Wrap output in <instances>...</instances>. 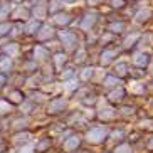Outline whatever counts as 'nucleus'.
Instances as JSON below:
<instances>
[{
	"mask_svg": "<svg viewBox=\"0 0 153 153\" xmlns=\"http://www.w3.org/2000/svg\"><path fill=\"white\" fill-rule=\"evenodd\" d=\"M84 56H86V51H84V49L77 51V54H76V62H82V61H84Z\"/></svg>",
	"mask_w": 153,
	"mask_h": 153,
	"instance_id": "obj_29",
	"label": "nucleus"
},
{
	"mask_svg": "<svg viewBox=\"0 0 153 153\" xmlns=\"http://www.w3.org/2000/svg\"><path fill=\"white\" fill-rule=\"evenodd\" d=\"M15 2H20V0H15Z\"/></svg>",
	"mask_w": 153,
	"mask_h": 153,
	"instance_id": "obj_48",
	"label": "nucleus"
},
{
	"mask_svg": "<svg viewBox=\"0 0 153 153\" xmlns=\"http://www.w3.org/2000/svg\"><path fill=\"white\" fill-rule=\"evenodd\" d=\"M0 68L4 69V71H7V69L10 68V59L9 57H4L2 61H0Z\"/></svg>",
	"mask_w": 153,
	"mask_h": 153,
	"instance_id": "obj_28",
	"label": "nucleus"
},
{
	"mask_svg": "<svg viewBox=\"0 0 153 153\" xmlns=\"http://www.w3.org/2000/svg\"><path fill=\"white\" fill-rule=\"evenodd\" d=\"M94 22H96V15L94 14L84 15V19H82V22H81V29L82 30H89V29L94 25Z\"/></svg>",
	"mask_w": 153,
	"mask_h": 153,
	"instance_id": "obj_5",
	"label": "nucleus"
},
{
	"mask_svg": "<svg viewBox=\"0 0 153 153\" xmlns=\"http://www.w3.org/2000/svg\"><path fill=\"white\" fill-rule=\"evenodd\" d=\"M114 153H131V146L130 145H120V146H116V150H114Z\"/></svg>",
	"mask_w": 153,
	"mask_h": 153,
	"instance_id": "obj_19",
	"label": "nucleus"
},
{
	"mask_svg": "<svg viewBox=\"0 0 153 153\" xmlns=\"http://www.w3.org/2000/svg\"><path fill=\"white\" fill-rule=\"evenodd\" d=\"M93 72H94V69H93V68H86V69H82V72H81V79H82V81H88L89 77H93Z\"/></svg>",
	"mask_w": 153,
	"mask_h": 153,
	"instance_id": "obj_17",
	"label": "nucleus"
},
{
	"mask_svg": "<svg viewBox=\"0 0 153 153\" xmlns=\"http://www.w3.org/2000/svg\"><path fill=\"white\" fill-rule=\"evenodd\" d=\"M39 29V22H36V20H32V22L27 24V27H25V30L29 32V34H34V32Z\"/></svg>",
	"mask_w": 153,
	"mask_h": 153,
	"instance_id": "obj_21",
	"label": "nucleus"
},
{
	"mask_svg": "<svg viewBox=\"0 0 153 153\" xmlns=\"http://www.w3.org/2000/svg\"><path fill=\"white\" fill-rule=\"evenodd\" d=\"M114 71H116V74L120 77H123V76H126V74H128V66H126L125 62H120V64H116Z\"/></svg>",
	"mask_w": 153,
	"mask_h": 153,
	"instance_id": "obj_11",
	"label": "nucleus"
},
{
	"mask_svg": "<svg viewBox=\"0 0 153 153\" xmlns=\"http://www.w3.org/2000/svg\"><path fill=\"white\" fill-rule=\"evenodd\" d=\"M123 96H125V91L121 89V88H118V89H114V91H111V93H109V101H111V103H118V101H121L123 99Z\"/></svg>",
	"mask_w": 153,
	"mask_h": 153,
	"instance_id": "obj_10",
	"label": "nucleus"
},
{
	"mask_svg": "<svg viewBox=\"0 0 153 153\" xmlns=\"http://www.w3.org/2000/svg\"><path fill=\"white\" fill-rule=\"evenodd\" d=\"M5 52H9L10 56H15V54H17V45H15V44L7 45V47H5Z\"/></svg>",
	"mask_w": 153,
	"mask_h": 153,
	"instance_id": "obj_27",
	"label": "nucleus"
},
{
	"mask_svg": "<svg viewBox=\"0 0 153 153\" xmlns=\"http://www.w3.org/2000/svg\"><path fill=\"white\" fill-rule=\"evenodd\" d=\"M54 61H56V66H57V68H61V66L66 62V56H64V54H56Z\"/></svg>",
	"mask_w": 153,
	"mask_h": 153,
	"instance_id": "obj_23",
	"label": "nucleus"
},
{
	"mask_svg": "<svg viewBox=\"0 0 153 153\" xmlns=\"http://www.w3.org/2000/svg\"><path fill=\"white\" fill-rule=\"evenodd\" d=\"M56 22L61 24V25H66V24L71 22V15H68V14H57V15H56Z\"/></svg>",
	"mask_w": 153,
	"mask_h": 153,
	"instance_id": "obj_12",
	"label": "nucleus"
},
{
	"mask_svg": "<svg viewBox=\"0 0 153 153\" xmlns=\"http://www.w3.org/2000/svg\"><path fill=\"white\" fill-rule=\"evenodd\" d=\"M59 9V0H52V5H51V12H56Z\"/></svg>",
	"mask_w": 153,
	"mask_h": 153,
	"instance_id": "obj_38",
	"label": "nucleus"
},
{
	"mask_svg": "<svg viewBox=\"0 0 153 153\" xmlns=\"http://www.w3.org/2000/svg\"><path fill=\"white\" fill-rule=\"evenodd\" d=\"M130 91H133V93H145V86L141 82H133L130 86Z\"/></svg>",
	"mask_w": 153,
	"mask_h": 153,
	"instance_id": "obj_18",
	"label": "nucleus"
},
{
	"mask_svg": "<svg viewBox=\"0 0 153 153\" xmlns=\"http://www.w3.org/2000/svg\"><path fill=\"white\" fill-rule=\"evenodd\" d=\"M47 146H49V141L45 140V141H42V143L39 145V146H37V150H41V152H42V150H45V148H47Z\"/></svg>",
	"mask_w": 153,
	"mask_h": 153,
	"instance_id": "obj_39",
	"label": "nucleus"
},
{
	"mask_svg": "<svg viewBox=\"0 0 153 153\" xmlns=\"http://www.w3.org/2000/svg\"><path fill=\"white\" fill-rule=\"evenodd\" d=\"M62 2H66V4H71V2H74V0H62Z\"/></svg>",
	"mask_w": 153,
	"mask_h": 153,
	"instance_id": "obj_46",
	"label": "nucleus"
},
{
	"mask_svg": "<svg viewBox=\"0 0 153 153\" xmlns=\"http://www.w3.org/2000/svg\"><path fill=\"white\" fill-rule=\"evenodd\" d=\"M138 39H140V34H131L130 37H126L125 39V44L123 45L128 49V47H131V45H135V41H138Z\"/></svg>",
	"mask_w": 153,
	"mask_h": 153,
	"instance_id": "obj_14",
	"label": "nucleus"
},
{
	"mask_svg": "<svg viewBox=\"0 0 153 153\" xmlns=\"http://www.w3.org/2000/svg\"><path fill=\"white\" fill-rule=\"evenodd\" d=\"M42 32H39V39H47V37H51L52 34H54V30H52V27H42L41 29Z\"/></svg>",
	"mask_w": 153,
	"mask_h": 153,
	"instance_id": "obj_15",
	"label": "nucleus"
},
{
	"mask_svg": "<svg viewBox=\"0 0 153 153\" xmlns=\"http://www.w3.org/2000/svg\"><path fill=\"white\" fill-rule=\"evenodd\" d=\"M98 116L101 118V120H104V121H108V120H113V118H114V109H113L111 106H106V104H103V106L99 108Z\"/></svg>",
	"mask_w": 153,
	"mask_h": 153,
	"instance_id": "obj_4",
	"label": "nucleus"
},
{
	"mask_svg": "<svg viewBox=\"0 0 153 153\" xmlns=\"http://www.w3.org/2000/svg\"><path fill=\"white\" fill-rule=\"evenodd\" d=\"M4 81H5V77H4V76H0V86L4 84Z\"/></svg>",
	"mask_w": 153,
	"mask_h": 153,
	"instance_id": "obj_45",
	"label": "nucleus"
},
{
	"mask_svg": "<svg viewBox=\"0 0 153 153\" xmlns=\"http://www.w3.org/2000/svg\"><path fill=\"white\" fill-rule=\"evenodd\" d=\"M22 108L25 109V113H29V111H30V108H32V106H30L29 103H24V104H22Z\"/></svg>",
	"mask_w": 153,
	"mask_h": 153,
	"instance_id": "obj_41",
	"label": "nucleus"
},
{
	"mask_svg": "<svg viewBox=\"0 0 153 153\" xmlns=\"http://www.w3.org/2000/svg\"><path fill=\"white\" fill-rule=\"evenodd\" d=\"M148 146H150V148L153 150V136H152V140H150V143H148Z\"/></svg>",
	"mask_w": 153,
	"mask_h": 153,
	"instance_id": "obj_44",
	"label": "nucleus"
},
{
	"mask_svg": "<svg viewBox=\"0 0 153 153\" xmlns=\"http://www.w3.org/2000/svg\"><path fill=\"white\" fill-rule=\"evenodd\" d=\"M32 150H34L32 146H24V148L20 150V153H32Z\"/></svg>",
	"mask_w": 153,
	"mask_h": 153,
	"instance_id": "obj_40",
	"label": "nucleus"
},
{
	"mask_svg": "<svg viewBox=\"0 0 153 153\" xmlns=\"http://www.w3.org/2000/svg\"><path fill=\"white\" fill-rule=\"evenodd\" d=\"M76 88H77V81H76V79H69V81L64 84V89H66V91H74Z\"/></svg>",
	"mask_w": 153,
	"mask_h": 153,
	"instance_id": "obj_20",
	"label": "nucleus"
},
{
	"mask_svg": "<svg viewBox=\"0 0 153 153\" xmlns=\"http://www.w3.org/2000/svg\"><path fill=\"white\" fill-rule=\"evenodd\" d=\"M79 146V136H71V138L64 143V150L66 152H72V150H76Z\"/></svg>",
	"mask_w": 153,
	"mask_h": 153,
	"instance_id": "obj_9",
	"label": "nucleus"
},
{
	"mask_svg": "<svg viewBox=\"0 0 153 153\" xmlns=\"http://www.w3.org/2000/svg\"><path fill=\"white\" fill-rule=\"evenodd\" d=\"M108 136V130L104 128V126H96V128H91L88 133H86V140L89 141V143H103V140Z\"/></svg>",
	"mask_w": 153,
	"mask_h": 153,
	"instance_id": "obj_1",
	"label": "nucleus"
},
{
	"mask_svg": "<svg viewBox=\"0 0 153 153\" xmlns=\"http://www.w3.org/2000/svg\"><path fill=\"white\" fill-rule=\"evenodd\" d=\"M140 126L145 128V130H153V120H143L140 123Z\"/></svg>",
	"mask_w": 153,
	"mask_h": 153,
	"instance_id": "obj_25",
	"label": "nucleus"
},
{
	"mask_svg": "<svg viewBox=\"0 0 153 153\" xmlns=\"http://www.w3.org/2000/svg\"><path fill=\"white\" fill-rule=\"evenodd\" d=\"M59 37H61L62 44L66 45V49H72L74 44H76V36L71 34V32H68V30H61L59 32Z\"/></svg>",
	"mask_w": 153,
	"mask_h": 153,
	"instance_id": "obj_2",
	"label": "nucleus"
},
{
	"mask_svg": "<svg viewBox=\"0 0 153 153\" xmlns=\"http://www.w3.org/2000/svg\"><path fill=\"white\" fill-rule=\"evenodd\" d=\"M152 74H153V62H152Z\"/></svg>",
	"mask_w": 153,
	"mask_h": 153,
	"instance_id": "obj_47",
	"label": "nucleus"
},
{
	"mask_svg": "<svg viewBox=\"0 0 153 153\" xmlns=\"http://www.w3.org/2000/svg\"><path fill=\"white\" fill-rule=\"evenodd\" d=\"M150 17H152V10H150V9H141V10H138V12H136L135 20L141 24V22H146Z\"/></svg>",
	"mask_w": 153,
	"mask_h": 153,
	"instance_id": "obj_6",
	"label": "nucleus"
},
{
	"mask_svg": "<svg viewBox=\"0 0 153 153\" xmlns=\"http://www.w3.org/2000/svg\"><path fill=\"white\" fill-rule=\"evenodd\" d=\"M27 138H29L27 133H22V135H17V136H15V141H20V140H22V141H25Z\"/></svg>",
	"mask_w": 153,
	"mask_h": 153,
	"instance_id": "obj_37",
	"label": "nucleus"
},
{
	"mask_svg": "<svg viewBox=\"0 0 153 153\" xmlns=\"http://www.w3.org/2000/svg\"><path fill=\"white\" fill-rule=\"evenodd\" d=\"M64 106H66V101H64L62 98L61 99H56V101H52V103L49 104V113H57V111H62Z\"/></svg>",
	"mask_w": 153,
	"mask_h": 153,
	"instance_id": "obj_8",
	"label": "nucleus"
},
{
	"mask_svg": "<svg viewBox=\"0 0 153 153\" xmlns=\"http://www.w3.org/2000/svg\"><path fill=\"white\" fill-rule=\"evenodd\" d=\"M14 126L15 128H25V126H27V121H25V120H17V121L14 123Z\"/></svg>",
	"mask_w": 153,
	"mask_h": 153,
	"instance_id": "obj_31",
	"label": "nucleus"
},
{
	"mask_svg": "<svg viewBox=\"0 0 153 153\" xmlns=\"http://www.w3.org/2000/svg\"><path fill=\"white\" fill-rule=\"evenodd\" d=\"M113 57H116V51L113 49H108V51H103V54H101V64L106 66L113 61Z\"/></svg>",
	"mask_w": 153,
	"mask_h": 153,
	"instance_id": "obj_7",
	"label": "nucleus"
},
{
	"mask_svg": "<svg viewBox=\"0 0 153 153\" xmlns=\"http://www.w3.org/2000/svg\"><path fill=\"white\" fill-rule=\"evenodd\" d=\"M7 14H9V7L5 5L4 9L0 10V20H2V19H5V17H7Z\"/></svg>",
	"mask_w": 153,
	"mask_h": 153,
	"instance_id": "obj_35",
	"label": "nucleus"
},
{
	"mask_svg": "<svg viewBox=\"0 0 153 153\" xmlns=\"http://www.w3.org/2000/svg\"><path fill=\"white\" fill-rule=\"evenodd\" d=\"M34 56H36L37 59H45L47 57V51H45L44 47H36V49H34Z\"/></svg>",
	"mask_w": 153,
	"mask_h": 153,
	"instance_id": "obj_16",
	"label": "nucleus"
},
{
	"mask_svg": "<svg viewBox=\"0 0 153 153\" xmlns=\"http://www.w3.org/2000/svg\"><path fill=\"white\" fill-rule=\"evenodd\" d=\"M9 29H10V25H9V24H0V36H4V34H7V32H9Z\"/></svg>",
	"mask_w": 153,
	"mask_h": 153,
	"instance_id": "obj_30",
	"label": "nucleus"
},
{
	"mask_svg": "<svg viewBox=\"0 0 153 153\" xmlns=\"http://www.w3.org/2000/svg\"><path fill=\"white\" fill-rule=\"evenodd\" d=\"M5 111H10V106L7 103H4V101H0V114L5 113Z\"/></svg>",
	"mask_w": 153,
	"mask_h": 153,
	"instance_id": "obj_32",
	"label": "nucleus"
},
{
	"mask_svg": "<svg viewBox=\"0 0 153 153\" xmlns=\"http://www.w3.org/2000/svg\"><path fill=\"white\" fill-rule=\"evenodd\" d=\"M109 30H111V32H121V30H123V24H121V22L111 24V25H109Z\"/></svg>",
	"mask_w": 153,
	"mask_h": 153,
	"instance_id": "obj_26",
	"label": "nucleus"
},
{
	"mask_svg": "<svg viewBox=\"0 0 153 153\" xmlns=\"http://www.w3.org/2000/svg\"><path fill=\"white\" fill-rule=\"evenodd\" d=\"M98 2H101V0H88V4H91V5H94V4H98Z\"/></svg>",
	"mask_w": 153,
	"mask_h": 153,
	"instance_id": "obj_43",
	"label": "nucleus"
},
{
	"mask_svg": "<svg viewBox=\"0 0 153 153\" xmlns=\"http://www.w3.org/2000/svg\"><path fill=\"white\" fill-rule=\"evenodd\" d=\"M10 98L14 99V101H22V94H20V93H17V91H15V93H12V94H10Z\"/></svg>",
	"mask_w": 153,
	"mask_h": 153,
	"instance_id": "obj_34",
	"label": "nucleus"
},
{
	"mask_svg": "<svg viewBox=\"0 0 153 153\" xmlns=\"http://www.w3.org/2000/svg\"><path fill=\"white\" fill-rule=\"evenodd\" d=\"M133 62H135V66H138V68H145V66L150 64V57H148V54H145V52H136V54L133 56Z\"/></svg>",
	"mask_w": 153,
	"mask_h": 153,
	"instance_id": "obj_3",
	"label": "nucleus"
},
{
	"mask_svg": "<svg viewBox=\"0 0 153 153\" xmlns=\"http://www.w3.org/2000/svg\"><path fill=\"white\" fill-rule=\"evenodd\" d=\"M34 15H36L37 19H44L45 9H44V7H41V5H39V7H36V9H34Z\"/></svg>",
	"mask_w": 153,
	"mask_h": 153,
	"instance_id": "obj_22",
	"label": "nucleus"
},
{
	"mask_svg": "<svg viewBox=\"0 0 153 153\" xmlns=\"http://www.w3.org/2000/svg\"><path fill=\"white\" fill-rule=\"evenodd\" d=\"M121 111H123V114H125V116H128V114L131 116V114L135 113V109H133V108H123Z\"/></svg>",
	"mask_w": 153,
	"mask_h": 153,
	"instance_id": "obj_36",
	"label": "nucleus"
},
{
	"mask_svg": "<svg viewBox=\"0 0 153 153\" xmlns=\"http://www.w3.org/2000/svg\"><path fill=\"white\" fill-rule=\"evenodd\" d=\"M111 5L114 7V9H121L125 4H123V0H111Z\"/></svg>",
	"mask_w": 153,
	"mask_h": 153,
	"instance_id": "obj_33",
	"label": "nucleus"
},
{
	"mask_svg": "<svg viewBox=\"0 0 153 153\" xmlns=\"http://www.w3.org/2000/svg\"><path fill=\"white\" fill-rule=\"evenodd\" d=\"M29 15V12L25 9H17L15 10V14H14V17H17V19H25Z\"/></svg>",
	"mask_w": 153,
	"mask_h": 153,
	"instance_id": "obj_24",
	"label": "nucleus"
},
{
	"mask_svg": "<svg viewBox=\"0 0 153 153\" xmlns=\"http://www.w3.org/2000/svg\"><path fill=\"white\" fill-rule=\"evenodd\" d=\"M34 2H39V0H34Z\"/></svg>",
	"mask_w": 153,
	"mask_h": 153,
	"instance_id": "obj_49",
	"label": "nucleus"
},
{
	"mask_svg": "<svg viewBox=\"0 0 153 153\" xmlns=\"http://www.w3.org/2000/svg\"><path fill=\"white\" fill-rule=\"evenodd\" d=\"M103 84H104V86H108V88H114V86L120 84V79H118L116 76H108L106 79H104Z\"/></svg>",
	"mask_w": 153,
	"mask_h": 153,
	"instance_id": "obj_13",
	"label": "nucleus"
},
{
	"mask_svg": "<svg viewBox=\"0 0 153 153\" xmlns=\"http://www.w3.org/2000/svg\"><path fill=\"white\" fill-rule=\"evenodd\" d=\"M113 136H114L116 140H120L123 136V133H121V131H114V133H113Z\"/></svg>",
	"mask_w": 153,
	"mask_h": 153,
	"instance_id": "obj_42",
	"label": "nucleus"
}]
</instances>
